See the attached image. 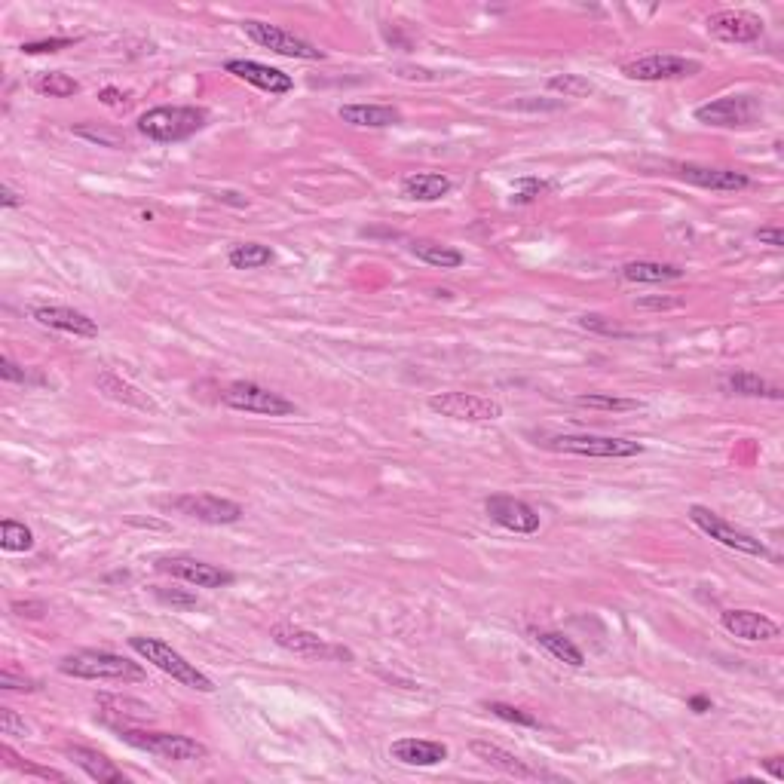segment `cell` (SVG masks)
Wrapping results in <instances>:
<instances>
[{
    "mask_svg": "<svg viewBox=\"0 0 784 784\" xmlns=\"http://www.w3.org/2000/svg\"><path fill=\"white\" fill-rule=\"evenodd\" d=\"M206 123H209V111L200 105H160L138 117V132L157 144H175L203 132Z\"/></svg>",
    "mask_w": 784,
    "mask_h": 784,
    "instance_id": "6da1fadb",
    "label": "cell"
},
{
    "mask_svg": "<svg viewBox=\"0 0 784 784\" xmlns=\"http://www.w3.org/2000/svg\"><path fill=\"white\" fill-rule=\"evenodd\" d=\"M59 671L77 680H117V683H138L147 677L138 662L111 650H74L59 662Z\"/></svg>",
    "mask_w": 784,
    "mask_h": 784,
    "instance_id": "7a4b0ae2",
    "label": "cell"
},
{
    "mask_svg": "<svg viewBox=\"0 0 784 784\" xmlns=\"http://www.w3.org/2000/svg\"><path fill=\"white\" fill-rule=\"evenodd\" d=\"M129 647L144 659L151 662L154 668H160L163 674H169L172 680H178L187 690H196V693H215V683L206 671H200L193 662H187L178 650H172L166 641L160 637H144V634H135L129 637Z\"/></svg>",
    "mask_w": 784,
    "mask_h": 784,
    "instance_id": "3957f363",
    "label": "cell"
},
{
    "mask_svg": "<svg viewBox=\"0 0 784 784\" xmlns=\"http://www.w3.org/2000/svg\"><path fill=\"white\" fill-rule=\"evenodd\" d=\"M120 742L129 748H138L144 754H154L169 763H203L209 760V748L203 742L190 739V735L178 732H154V729H132V726H117Z\"/></svg>",
    "mask_w": 784,
    "mask_h": 784,
    "instance_id": "277c9868",
    "label": "cell"
},
{
    "mask_svg": "<svg viewBox=\"0 0 784 784\" xmlns=\"http://www.w3.org/2000/svg\"><path fill=\"white\" fill-rule=\"evenodd\" d=\"M543 445L555 454H576V457H601V460H625V457H637L644 454L641 441L631 438H619V435H552L546 438Z\"/></svg>",
    "mask_w": 784,
    "mask_h": 784,
    "instance_id": "5b68a950",
    "label": "cell"
},
{
    "mask_svg": "<svg viewBox=\"0 0 784 784\" xmlns=\"http://www.w3.org/2000/svg\"><path fill=\"white\" fill-rule=\"evenodd\" d=\"M221 402L233 411H245V414H261V417H291L294 402H288L279 392L252 383V380H233L221 389Z\"/></svg>",
    "mask_w": 784,
    "mask_h": 784,
    "instance_id": "8992f818",
    "label": "cell"
},
{
    "mask_svg": "<svg viewBox=\"0 0 784 784\" xmlns=\"http://www.w3.org/2000/svg\"><path fill=\"white\" fill-rule=\"evenodd\" d=\"M242 31L249 40H255L258 46L270 49V53H276V56L304 59V62H322L325 59V49L298 37L294 31H285L282 25H270V22H261V19H245Z\"/></svg>",
    "mask_w": 784,
    "mask_h": 784,
    "instance_id": "52a82bcc",
    "label": "cell"
},
{
    "mask_svg": "<svg viewBox=\"0 0 784 784\" xmlns=\"http://www.w3.org/2000/svg\"><path fill=\"white\" fill-rule=\"evenodd\" d=\"M429 411L460 423H494L503 417V405L497 399L481 396V392H460V389L429 396Z\"/></svg>",
    "mask_w": 784,
    "mask_h": 784,
    "instance_id": "ba28073f",
    "label": "cell"
},
{
    "mask_svg": "<svg viewBox=\"0 0 784 784\" xmlns=\"http://www.w3.org/2000/svg\"><path fill=\"white\" fill-rule=\"evenodd\" d=\"M690 521L702 533H708L714 543H720V546H726L732 552H742V555H751V558H766L769 555V549L760 543L754 533L735 527L732 521H726L717 512H711L708 506H690Z\"/></svg>",
    "mask_w": 784,
    "mask_h": 784,
    "instance_id": "9c48e42d",
    "label": "cell"
},
{
    "mask_svg": "<svg viewBox=\"0 0 784 784\" xmlns=\"http://www.w3.org/2000/svg\"><path fill=\"white\" fill-rule=\"evenodd\" d=\"M160 506L181 518L200 521V524H236L242 518L239 503L215 497V494H181V497L160 500Z\"/></svg>",
    "mask_w": 784,
    "mask_h": 784,
    "instance_id": "30bf717a",
    "label": "cell"
},
{
    "mask_svg": "<svg viewBox=\"0 0 784 784\" xmlns=\"http://www.w3.org/2000/svg\"><path fill=\"white\" fill-rule=\"evenodd\" d=\"M622 74L628 80H641V83L683 80V77L702 74V62L699 59H686V56H671V53H650V56L625 62Z\"/></svg>",
    "mask_w": 784,
    "mask_h": 784,
    "instance_id": "8fae6325",
    "label": "cell"
},
{
    "mask_svg": "<svg viewBox=\"0 0 784 784\" xmlns=\"http://www.w3.org/2000/svg\"><path fill=\"white\" fill-rule=\"evenodd\" d=\"M763 108L754 95H726L696 108V120L717 129H748L760 120Z\"/></svg>",
    "mask_w": 784,
    "mask_h": 784,
    "instance_id": "7c38bea8",
    "label": "cell"
},
{
    "mask_svg": "<svg viewBox=\"0 0 784 784\" xmlns=\"http://www.w3.org/2000/svg\"><path fill=\"white\" fill-rule=\"evenodd\" d=\"M154 567L160 573H169L175 579H184L196 588H227L233 585V573L218 567V564H209V561H200V558H190V555H163L154 561Z\"/></svg>",
    "mask_w": 784,
    "mask_h": 784,
    "instance_id": "4fadbf2b",
    "label": "cell"
},
{
    "mask_svg": "<svg viewBox=\"0 0 784 784\" xmlns=\"http://www.w3.org/2000/svg\"><path fill=\"white\" fill-rule=\"evenodd\" d=\"M270 637H273V644L294 653V656H304V659H350L347 650H340V647H331L325 637H319L316 631H307V628H298V625H288V622H279L270 628Z\"/></svg>",
    "mask_w": 784,
    "mask_h": 784,
    "instance_id": "5bb4252c",
    "label": "cell"
},
{
    "mask_svg": "<svg viewBox=\"0 0 784 784\" xmlns=\"http://www.w3.org/2000/svg\"><path fill=\"white\" fill-rule=\"evenodd\" d=\"M469 751H472L478 760H484L490 769H497V772H503V775H509V778H518V781H561V775H555V772H549V769H539V766H530L527 760L515 757L512 751H506V748H500V745H494V742L475 739V742L469 745Z\"/></svg>",
    "mask_w": 784,
    "mask_h": 784,
    "instance_id": "9a60e30c",
    "label": "cell"
},
{
    "mask_svg": "<svg viewBox=\"0 0 784 784\" xmlns=\"http://www.w3.org/2000/svg\"><path fill=\"white\" fill-rule=\"evenodd\" d=\"M484 512L490 515V521H494V524H500V527H506L512 533H521V536L536 533L539 524H543V521H539V512L530 503H524L518 497H509V494H490L484 500Z\"/></svg>",
    "mask_w": 784,
    "mask_h": 784,
    "instance_id": "2e32d148",
    "label": "cell"
},
{
    "mask_svg": "<svg viewBox=\"0 0 784 784\" xmlns=\"http://www.w3.org/2000/svg\"><path fill=\"white\" fill-rule=\"evenodd\" d=\"M711 37L723 43H754L763 37V19L745 10H720L705 19Z\"/></svg>",
    "mask_w": 784,
    "mask_h": 784,
    "instance_id": "e0dca14e",
    "label": "cell"
},
{
    "mask_svg": "<svg viewBox=\"0 0 784 784\" xmlns=\"http://www.w3.org/2000/svg\"><path fill=\"white\" fill-rule=\"evenodd\" d=\"M677 178L702 190H720V193H739L751 187V178L735 169H717V166H699V163H677Z\"/></svg>",
    "mask_w": 784,
    "mask_h": 784,
    "instance_id": "ac0fdd59",
    "label": "cell"
},
{
    "mask_svg": "<svg viewBox=\"0 0 784 784\" xmlns=\"http://www.w3.org/2000/svg\"><path fill=\"white\" fill-rule=\"evenodd\" d=\"M720 625L732 637H742V641H748V644L775 641V637L781 634L778 622H772L766 613H757V610H723Z\"/></svg>",
    "mask_w": 784,
    "mask_h": 784,
    "instance_id": "d6986e66",
    "label": "cell"
},
{
    "mask_svg": "<svg viewBox=\"0 0 784 784\" xmlns=\"http://www.w3.org/2000/svg\"><path fill=\"white\" fill-rule=\"evenodd\" d=\"M224 71L233 74V77H239V80H245V83L255 86V89L270 92V95H285V92L294 89V80H291L285 71L270 68V65H261V62H252V59H230V62L224 65Z\"/></svg>",
    "mask_w": 784,
    "mask_h": 784,
    "instance_id": "ffe728a7",
    "label": "cell"
},
{
    "mask_svg": "<svg viewBox=\"0 0 784 784\" xmlns=\"http://www.w3.org/2000/svg\"><path fill=\"white\" fill-rule=\"evenodd\" d=\"M31 316L46 325V328H56V331H65V334H74V337H98V322L89 319L86 313L74 310V307H34Z\"/></svg>",
    "mask_w": 784,
    "mask_h": 784,
    "instance_id": "44dd1931",
    "label": "cell"
},
{
    "mask_svg": "<svg viewBox=\"0 0 784 784\" xmlns=\"http://www.w3.org/2000/svg\"><path fill=\"white\" fill-rule=\"evenodd\" d=\"M389 757L405 766H438L448 760V745L432 739H399L389 745Z\"/></svg>",
    "mask_w": 784,
    "mask_h": 784,
    "instance_id": "7402d4cb",
    "label": "cell"
},
{
    "mask_svg": "<svg viewBox=\"0 0 784 784\" xmlns=\"http://www.w3.org/2000/svg\"><path fill=\"white\" fill-rule=\"evenodd\" d=\"M65 754H68V760H74V766H80V769H83L92 781H98V784H126L123 769H117L114 760H108L102 751L83 748V745H68Z\"/></svg>",
    "mask_w": 784,
    "mask_h": 784,
    "instance_id": "603a6c76",
    "label": "cell"
},
{
    "mask_svg": "<svg viewBox=\"0 0 784 784\" xmlns=\"http://www.w3.org/2000/svg\"><path fill=\"white\" fill-rule=\"evenodd\" d=\"M337 117L356 129H389L402 123V111L392 105H343Z\"/></svg>",
    "mask_w": 784,
    "mask_h": 784,
    "instance_id": "cb8c5ba5",
    "label": "cell"
},
{
    "mask_svg": "<svg viewBox=\"0 0 784 784\" xmlns=\"http://www.w3.org/2000/svg\"><path fill=\"white\" fill-rule=\"evenodd\" d=\"M451 178L438 172H414L402 178V196L414 203H438L451 193Z\"/></svg>",
    "mask_w": 784,
    "mask_h": 784,
    "instance_id": "d4e9b609",
    "label": "cell"
},
{
    "mask_svg": "<svg viewBox=\"0 0 784 784\" xmlns=\"http://www.w3.org/2000/svg\"><path fill=\"white\" fill-rule=\"evenodd\" d=\"M95 386L102 389L108 399H114V402H120V405H129V408H138V411H157V405L147 399V392H141L138 386L126 383V380L117 377L114 371L98 374Z\"/></svg>",
    "mask_w": 784,
    "mask_h": 784,
    "instance_id": "484cf974",
    "label": "cell"
},
{
    "mask_svg": "<svg viewBox=\"0 0 784 784\" xmlns=\"http://www.w3.org/2000/svg\"><path fill=\"white\" fill-rule=\"evenodd\" d=\"M723 392H729V396H748V399H772L778 402L781 399V389L766 383L760 374L754 371H735V374H726L720 380Z\"/></svg>",
    "mask_w": 784,
    "mask_h": 784,
    "instance_id": "4316f807",
    "label": "cell"
},
{
    "mask_svg": "<svg viewBox=\"0 0 784 784\" xmlns=\"http://www.w3.org/2000/svg\"><path fill=\"white\" fill-rule=\"evenodd\" d=\"M530 637H533V644L536 647H543L552 659H558V662H564V665H570V668H582L585 665V656H582V650L570 641L567 634H561V631H539V628H533L530 631Z\"/></svg>",
    "mask_w": 784,
    "mask_h": 784,
    "instance_id": "83f0119b",
    "label": "cell"
},
{
    "mask_svg": "<svg viewBox=\"0 0 784 784\" xmlns=\"http://www.w3.org/2000/svg\"><path fill=\"white\" fill-rule=\"evenodd\" d=\"M411 252L423 261V264H429V267H438V270H457V267H463V252H457V249H451V245H441V242H435V239H414L411 242Z\"/></svg>",
    "mask_w": 784,
    "mask_h": 784,
    "instance_id": "f1b7e54d",
    "label": "cell"
},
{
    "mask_svg": "<svg viewBox=\"0 0 784 784\" xmlns=\"http://www.w3.org/2000/svg\"><path fill=\"white\" fill-rule=\"evenodd\" d=\"M625 282H677L683 279V270L662 261H631L622 267Z\"/></svg>",
    "mask_w": 784,
    "mask_h": 784,
    "instance_id": "f546056e",
    "label": "cell"
},
{
    "mask_svg": "<svg viewBox=\"0 0 784 784\" xmlns=\"http://www.w3.org/2000/svg\"><path fill=\"white\" fill-rule=\"evenodd\" d=\"M227 261L233 270H261V267H270L276 261V255L270 245H261V242H236L227 252Z\"/></svg>",
    "mask_w": 784,
    "mask_h": 784,
    "instance_id": "4dcf8cb0",
    "label": "cell"
},
{
    "mask_svg": "<svg viewBox=\"0 0 784 784\" xmlns=\"http://www.w3.org/2000/svg\"><path fill=\"white\" fill-rule=\"evenodd\" d=\"M0 549L4 552H31L34 549V533L22 521L4 518L0 524Z\"/></svg>",
    "mask_w": 784,
    "mask_h": 784,
    "instance_id": "1f68e13d",
    "label": "cell"
},
{
    "mask_svg": "<svg viewBox=\"0 0 784 784\" xmlns=\"http://www.w3.org/2000/svg\"><path fill=\"white\" fill-rule=\"evenodd\" d=\"M576 405L592 408V411H637V408H644V402L610 396V392H585V396H576Z\"/></svg>",
    "mask_w": 784,
    "mask_h": 784,
    "instance_id": "d6a6232c",
    "label": "cell"
},
{
    "mask_svg": "<svg viewBox=\"0 0 784 784\" xmlns=\"http://www.w3.org/2000/svg\"><path fill=\"white\" fill-rule=\"evenodd\" d=\"M549 89L561 92L564 98H588V95H595V83L588 77H582V74H555V77H549Z\"/></svg>",
    "mask_w": 784,
    "mask_h": 784,
    "instance_id": "836d02e7",
    "label": "cell"
},
{
    "mask_svg": "<svg viewBox=\"0 0 784 784\" xmlns=\"http://www.w3.org/2000/svg\"><path fill=\"white\" fill-rule=\"evenodd\" d=\"M37 89H40L43 95H49V98H71V95L80 92V83H77L74 77L62 74V71H53V74H43V77H40Z\"/></svg>",
    "mask_w": 784,
    "mask_h": 784,
    "instance_id": "e575fe53",
    "label": "cell"
},
{
    "mask_svg": "<svg viewBox=\"0 0 784 784\" xmlns=\"http://www.w3.org/2000/svg\"><path fill=\"white\" fill-rule=\"evenodd\" d=\"M494 717L506 720V723H518V726H539V720L533 714H527L524 708H515V705H506V702H487L484 705Z\"/></svg>",
    "mask_w": 784,
    "mask_h": 784,
    "instance_id": "d590c367",
    "label": "cell"
},
{
    "mask_svg": "<svg viewBox=\"0 0 784 784\" xmlns=\"http://www.w3.org/2000/svg\"><path fill=\"white\" fill-rule=\"evenodd\" d=\"M74 43H77L74 37H49V40H31V43H22V53H25V56L59 53V49H68V46H74Z\"/></svg>",
    "mask_w": 784,
    "mask_h": 784,
    "instance_id": "8d00e7d4",
    "label": "cell"
},
{
    "mask_svg": "<svg viewBox=\"0 0 784 784\" xmlns=\"http://www.w3.org/2000/svg\"><path fill=\"white\" fill-rule=\"evenodd\" d=\"M549 184L546 181H539V178H521L515 184V193H512V203H533L539 193H546Z\"/></svg>",
    "mask_w": 784,
    "mask_h": 784,
    "instance_id": "74e56055",
    "label": "cell"
},
{
    "mask_svg": "<svg viewBox=\"0 0 784 784\" xmlns=\"http://www.w3.org/2000/svg\"><path fill=\"white\" fill-rule=\"evenodd\" d=\"M0 735H16V739H25L28 723L13 708H0Z\"/></svg>",
    "mask_w": 784,
    "mask_h": 784,
    "instance_id": "f35d334b",
    "label": "cell"
},
{
    "mask_svg": "<svg viewBox=\"0 0 784 784\" xmlns=\"http://www.w3.org/2000/svg\"><path fill=\"white\" fill-rule=\"evenodd\" d=\"M0 686H4V690H13V693H34V690H37V680L19 677L13 668H4V674H0Z\"/></svg>",
    "mask_w": 784,
    "mask_h": 784,
    "instance_id": "ab89813d",
    "label": "cell"
},
{
    "mask_svg": "<svg viewBox=\"0 0 784 784\" xmlns=\"http://www.w3.org/2000/svg\"><path fill=\"white\" fill-rule=\"evenodd\" d=\"M579 325H582V328H588V331H601V334H616V337H625V331H622L619 325H613L610 319H604V316H598V313H585V316H579Z\"/></svg>",
    "mask_w": 784,
    "mask_h": 784,
    "instance_id": "60d3db41",
    "label": "cell"
},
{
    "mask_svg": "<svg viewBox=\"0 0 784 784\" xmlns=\"http://www.w3.org/2000/svg\"><path fill=\"white\" fill-rule=\"evenodd\" d=\"M0 377H4L7 383H25V380H28V371L19 368L10 356H4V359H0Z\"/></svg>",
    "mask_w": 784,
    "mask_h": 784,
    "instance_id": "b9f144b4",
    "label": "cell"
},
{
    "mask_svg": "<svg viewBox=\"0 0 784 784\" xmlns=\"http://www.w3.org/2000/svg\"><path fill=\"white\" fill-rule=\"evenodd\" d=\"M157 598L166 601V604H175V607H196V595H184V592H169V588H157Z\"/></svg>",
    "mask_w": 784,
    "mask_h": 784,
    "instance_id": "7bdbcfd3",
    "label": "cell"
},
{
    "mask_svg": "<svg viewBox=\"0 0 784 784\" xmlns=\"http://www.w3.org/2000/svg\"><path fill=\"white\" fill-rule=\"evenodd\" d=\"M13 613L16 616H25V619H40L46 613V604L43 601H16L13 604Z\"/></svg>",
    "mask_w": 784,
    "mask_h": 784,
    "instance_id": "ee69618b",
    "label": "cell"
},
{
    "mask_svg": "<svg viewBox=\"0 0 784 784\" xmlns=\"http://www.w3.org/2000/svg\"><path fill=\"white\" fill-rule=\"evenodd\" d=\"M754 236H757L760 242L772 245V249H781V245H784V230H781L778 224H772V227H760Z\"/></svg>",
    "mask_w": 784,
    "mask_h": 784,
    "instance_id": "f6af8a7d",
    "label": "cell"
},
{
    "mask_svg": "<svg viewBox=\"0 0 784 784\" xmlns=\"http://www.w3.org/2000/svg\"><path fill=\"white\" fill-rule=\"evenodd\" d=\"M0 206H4V209H19V206H25V196H19L10 184H4V187H0Z\"/></svg>",
    "mask_w": 784,
    "mask_h": 784,
    "instance_id": "bcb514c9",
    "label": "cell"
},
{
    "mask_svg": "<svg viewBox=\"0 0 784 784\" xmlns=\"http://www.w3.org/2000/svg\"><path fill=\"white\" fill-rule=\"evenodd\" d=\"M98 98H102L108 108H123V105H126V95H123L120 89H114V86L102 89V92H98Z\"/></svg>",
    "mask_w": 784,
    "mask_h": 784,
    "instance_id": "7dc6e473",
    "label": "cell"
},
{
    "mask_svg": "<svg viewBox=\"0 0 784 784\" xmlns=\"http://www.w3.org/2000/svg\"><path fill=\"white\" fill-rule=\"evenodd\" d=\"M637 307H647V310H650V307H653V310H674V307H680V301H671V298H653V301H650V298H641V301H637Z\"/></svg>",
    "mask_w": 784,
    "mask_h": 784,
    "instance_id": "c3c4849f",
    "label": "cell"
},
{
    "mask_svg": "<svg viewBox=\"0 0 784 784\" xmlns=\"http://www.w3.org/2000/svg\"><path fill=\"white\" fill-rule=\"evenodd\" d=\"M760 766L772 775V778H784V766H781V757H766V760H760Z\"/></svg>",
    "mask_w": 784,
    "mask_h": 784,
    "instance_id": "681fc988",
    "label": "cell"
},
{
    "mask_svg": "<svg viewBox=\"0 0 784 784\" xmlns=\"http://www.w3.org/2000/svg\"><path fill=\"white\" fill-rule=\"evenodd\" d=\"M690 708H693L696 714H705V711H711L714 705H711V699H705V696H693V699H690Z\"/></svg>",
    "mask_w": 784,
    "mask_h": 784,
    "instance_id": "f907efd6",
    "label": "cell"
}]
</instances>
